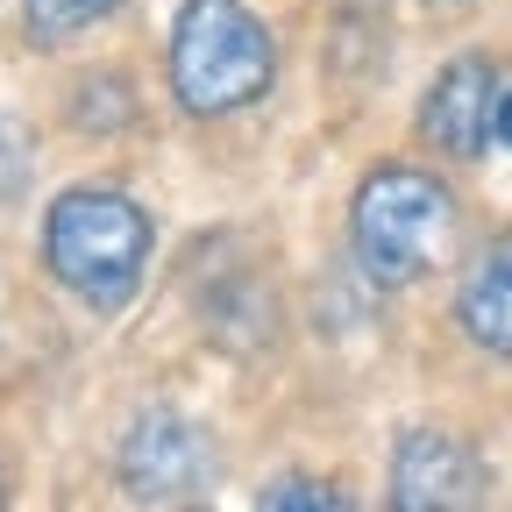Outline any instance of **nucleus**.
<instances>
[{
    "label": "nucleus",
    "instance_id": "nucleus-1",
    "mask_svg": "<svg viewBox=\"0 0 512 512\" xmlns=\"http://www.w3.org/2000/svg\"><path fill=\"white\" fill-rule=\"evenodd\" d=\"M43 264L93 313H121L150 264V221L114 185H72L57 192V207L43 221Z\"/></svg>",
    "mask_w": 512,
    "mask_h": 512
},
{
    "label": "nucleus",
    "instance_id": "nucleus-2",
    "mask_svg": "<svg viewBox=\"0 0 512 512\" xmlns=\"http://www.w3.org/2000/svg\"><path fill=\"white\" fill-rule=\"evenodd\" d=\"M278 79V43L242 0H185L171 22V93L192 114H235Z\"/></svg>",
    "mask_w": 512,
    "mask_h": 512
},
{
    "label": "nucleus",
    "instance_id": "nucleus-3",
    "mask_svg": "<svg viewBox=\"0 0 512 512\" xmlns=\"http://www.w3.org/2000/svg\"><path fill=\"white\" fill-rule=\"evenodd\" d=\"M448 228H456V200L448 185H434L413 164H384L356 185V207H349V242H356V264L377 292H399L413 278H427V264L441 256Z\"/></svg>",
    "mask_w": 512,
    "mask_h": 512
},
{
    "label": "nucleus",
    "instance_id": "nucleus-4",
    "mask_svg": "<svg viewBox=\"0 0 512 512\" xmlns=\"http://www.w3.org/2000/svg\"><path fill=\"white\" fill-rule=\"evenodd\" d=\"M214 441L200 420H185L171 406L143 413L121 434V491L136 505H192L214 491Z\"/></svg>",
    "mask_w": 512,
    "mask_h": 512
},
{
    "label": "nucleus",
    "instance_id": "nucleus-5",
    "mask_svg": "<svg viewBox=\"0 0 512 512\" xmlns=\"http://www.w3.org/2000/svg\"><path fill=\"white\" fill-rule=\"evenodd\" d=\"M491 477L484 456L463 434H441V427H413L392 456V505L406 512H456V505H484Z\"/></svg>",
    "mask_w": 512,
    "mask_h": 512
},
{
    "label": "nucleus",
    "instance_id": "nucleus-6",
    "mask_svg": "<svg viewBox=\"0 0 512 512\" xmlns=\"http://www.w3.org/2000/svg\"><path fill=\"white\" fill-rule=\"evenodd\" d=\"M498 64L491 57H456V64H441L427 100H420V136L448 157H477L491 143V128H498Z\"/></svg>",
    "mask_w": 512,
    "mask_h": 512
},
{
    "label": "nucleus",
    "instance_id": "nucleus-7",
    "mask_svg": "<svg viewBox=\"0 0 512 512\" xmlns=\"http://www.w3.org/2000/svg\"><path fill=\"white\" fill-rule=\"evenodd\" d=\"M456 320H463V335L484 356H512V235L484 242V256L463 271Z\"/></svg>",
    "mask_w": 512,
    "mask_h": 512
},
{
    "label": "nucleus",
    "instance_id": "nucleus-8",
    "mask_svg": "<svg viewBox=\"0 0 512 512\" xmlns=\"http://www.w3.org/2000/svg\"><path fill=\"white\" fill-rule=\"evenodd\" d=\"M128 8V0H22V15H29V36L36 43H64V36H79L86 22Z\"/></svg>",
    "mask_w": 512,
    "mask_h": 512
},
{
    "label": "nucleus",
    "instance_id": "nucleus-9",
    "mask_svg": "<svg viewBox=\"0 0 512 512\" xmlns=\"http://www.w3.org/2000/svg\"><path fill=\"white\" fill-rule=\"evenodd\" d=\"M264 505L278 512V505H349L335 484H320V477H278L271 491H264Z\"/></svg>",
    "mask_w": 512,
    "mask_h": 512
},
{
    "label": "nucleus",
    "instance_id": "nucleus-10",
    "mask_svg": "<svg viewBox=\"0 0 512 512\" xmlns=\"http://www.w3.org/2000/svg\"><path fill=\"white\" fill-rule=\"evenodd\" d=\"M498 143H505V150H512V93H505V100H498Z\"/></svg>",
    "mask_w": 512,
    "mask_h": 512
},
{
    "label": "nucleus",
    "instance_id": "nucleus-11",
    "mask_svg": "<svg viewBox=\"0 0 512 512\" xmlns=\"http://www.w3.org/2000/svg\"><path fill=\"white\" fill-rule=\"evenodd\" d=\"M434 8H456V0H434Z\"/></svg>",
    "mask_w": 512,
    "mask_h": 512
}]
</instances>
